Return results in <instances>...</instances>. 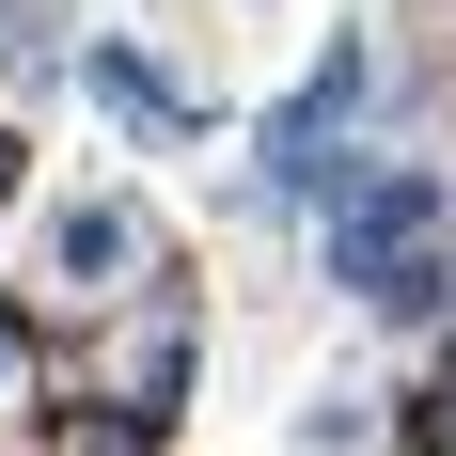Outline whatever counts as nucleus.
I'll return each instance as SVG.
<instances>
[{
  "instance_id": "nucleus-1",
  "label": "nucleus",
  "mask_w": 456,
  "mask_h": 456,
  "mask_svg": "<svg viewBox=\"0 0 456 456\" xmlns=\"http://www.w3.org/2000/svg\"><path fill=\"white\" fill-rule=\"evenodd\" d=\"M441 205H456V189L425 174V158H394V174H362V189H330V283H346L362 315L425 330V315L456 299V268H441Z\"/></svg>"
},
{
  "instance_id": "nucleus-2",
  "label": "nucleus",
  "mask_w": 456,
  "mask_h": 456,
  "mask_svg": "<svg viewBox=\"0 0 456 456\" xmlns=\"http://www.w3.org/2000/svg\"><path fill=\"white\" fill-rule=\"evenodd\" d=\"M362 94H378V63H362V47H330L315 79L268 110V142H252V158H268V189H330V174H346V158H330V126H346Z\"/></svg>"
},
{
  "instance_id": "nucleus-3",
  "label": "nucleus",
  "mask_w": 456,
  "mask_h": 456,
  "mask_svg": "<svg viewBox=\"0 0 456 456\" xmlns=\"http://www.w3.org/2000/svg\"><path fill=\"white\" fill-rule=\"evenodd\" d=\"M126 252H142L126 205H63V221H47V283H63V299H110V283H126Z\"/></svg>"
},
{
  "instance_id": "nucleus-4",
  "label": "nucleus",
  "mask_w": 456,
  "mask_h": 456,
  "mask_svg": "<svg viewBox=\"0 0 456 456\" xmlns=\"http://www.w3.org/2000/svg\"><path fill=\"white\" fill-rule=\"evenodd\" d=\"M79 79L110 94V110H126V126H189V110H174V79H158V63H142V47H110V32H94V63H79Z\"/></svg>"
},
{
  "instance_id": "nucleus-5",
  "label": "nucleus",
  "mask_w": 456,
  "mask_h": 456,
  "mask_svg": "<svg viewBox=\"0 0 456 456\" xmlns=\"http://www.w3.org/2000/svg\"><path fill=\"white\" fill-rule=\"evenodd\" d=\"M63 16H79V0H0V79H47V63H63Z\"/></svg>"
},
{
  "instance_id": "nucleus-6",
  "label": "nucleus",
  "mask_w": 456,
  "mask_h": 456,
  "mask_svg": "<svg viewBox=\"0 0 456 456\" xmlns=\"http://www.w3.org/2000/svg\"><path fill=\"white\" fill-rule=\"evenodd\" d=\"M410 441H425V456H456V362L425 378V410H410Z\"/></svg>"
},
{
  "instance_id": "nucleus-7",
  "label": "nucleus",
  "mask_w": 456,
  "mask_h": 456,
  "mask_svg": "<svg viewBox=\"0 0 456 456\" xmlns=\"http://www.w3.org/2000/svg\"><path fill=\"white\" fill-rule=\"evenodd\" d=\"M16 378H32V330H16V315H0V394H16Z\"/></svg>"
},
{
  "instance_id": "nucleus-8",
  "label": "nucleus",
  "mask_w": 456,
  "mask_h": 456,
  "mask_svg": "<svg viewBox=\"0 0 456 456\" xmlns=\"http://www.w3.org/2000/svg\"><path fill=\"white\" fill-rule=\"evenodd\" d=\"M0 205H16V126H0Z\"/></svg>"
}]
</instances>
